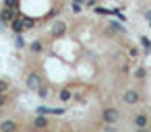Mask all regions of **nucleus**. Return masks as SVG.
<instances>
[{
  "mask_svg": "<svg viewBox=\"0 0 151 132\" xmlns=\"http://www.w3.org/2000/svg\"><path fill=\"white\" fill-rule=\"evenodd\" d=\"M118 118H120V111L114 109V107H108V109L104 111V122H106V124H116Z\"/></svg>",
  "mask_w": 151,
  "mask_h": 132,
  "instance_id": "obj_1",
  "label": "nucleus"
},
{
  "mask_svg": "<svg viewBox=\"0 0 151 132\" xmlns=\"http://www.w3.org/2000/svg\"><path fill=\"white\" fill-rule=\"evenodd\" d=\"M132 122H134L137 128H147V126H149V116H147V113H137V116L132 118Z\"/></svg>",
  "mask_w": 151,
  "mask_h": 132,
  "instance_id": "obj_2",
  "label": "nucleus"
},
{
  "mask_svg": "<svg viewBox=\"0 0 151 132\" xmlns=\"http://www.w3.org/2000/svg\"><path fill=\"white\" fill-rule=\"evenodd\" d=\"M50 33H52L54 37H60L62 33H66V23H62V21L54 23V25H52V29H50Z\"/></svg>",
  "mask_w": 151,
  "mask_h": 132,
  "instance_id": "obj_3",
  "label": "nucleus"
},
{
  "mask_svg": "<svg viewBox=\"0 0 151 132\" xmlns=\"http://www.w3.org/2000/svg\"><path fill=\"white\" fill-rule=\"evenodd\" d=\"M139 99H141V95H139L137 91H126V93H124V101H126L128 105H134V103H139Z\"/></svg>",
  "mask_w": 151,
  "mask_h": 132,
  "instance_id": "obj_4",
  "label": "nucleus"
},
{
  "mask_svg": "<svg viewBox=\"0 0 151 132\" xmlns=\"http://www.w3.org/2000/svg\"><path fill=\"white\" fill-rule=\"evenodd\" d=\"M0 132H17V124L11 122V120H4L0 124Z\"/></svg>",
  "mask_w": 151,
  "mask_h": 132,
  "instance_id": "obj_5",
  "label": "nucleus"
},
{
  "mask_svg": "<svg viewBox=\"0 0 151 132\" xmlns=\"http://www.w3.org/2000/svg\"><path fill=\"white\" fill-rule=\"evenodd\" d=\"M40 83H42V81H40L37 74H29V76H27V87H29V89H40Z\"/></svg>",
  "mask_w": 151,
  "mask_h": 132,
  "instance_id": "obj_6",
  "label": "nucleus"
},
{
  "mask_svg": "<svg viewBox=\"0 0 151 132\" xmlns=\"http://www.w3.org/2000/svg\"><path fill=\"white\" fill-rule=\"evenodd\" d=\"M11 23H13V31H15V33H21V31L25 29V27H23V17H17V19H13Z\"/></svg>",
  "mask_w": 151,
  "mask_h": 132,
  "instance_id": "obj_7",
  "label": "nucleus"
},
{
  "mask_svg": "<svg viewBox=\"0 0 151 132\" xmlns=\"http://www.w3.org/2000/svg\"><path fill=\"white\" fill-rule=\"evenodd\" d=\"M15 17H17V15L13 13V9H4L2 13H0V19H2V21H6V23H9V21H13Z\"/></svg>",
  "mask_w": 151,
  "mask_h": 132,
  "instance_id": "obj_8",
  "label": "nucleus"
},
{
  "mask_svg": "<svg viewBox=\"0 0 151 132\" xmlns=\"http://www.w3.org/2000/svg\"><path fill=\"white\" fill-rule=\"evenodd\" d=\"M33 126H35V128H46V126H48V118H46V116H37V118L33 120Z\"/></svg>",
  "mask_w": 151,
  "mask_h": 132,
  "instance_id": "obj_9",
  "label": "nucleus"
},
{
  "mask_svg": "<svg viewBox=\"0 0 151 132\" xmlns=\"http://www.w3.org/2000/svg\"><path fill=\"white\" fill-rule=\"evenodd\" d=\"M40 113H62V109H56V107H40Z\"/></svg>",
  "mask_w": 151,
  "mask_h": 132,
  "instance_id": "obj_10",
  "label": "nucleus"
},
{
  "mask_svg": "<svg viewBox=\"0 0 151 132\" xmlns=\"http://www.w3.org/2000/svg\"><path fill=\"white\" fill-rule=\"evenodd\" d=\"M33 25H35V21H31V19H25V17H23V27H25V29H31Z\"/></svg>",
  "mask_w": 151,
  "mask_h": 132,
  "instance_id": "obj_11",
  "label": "nucleus"
},
{
  "mask_svg": "<svg viewBox=\"0 0 151 132\" xmlns=\"http://www.w3.org/2000/svg\"><path fill=\"white\" fill-rule=\"evenodd\" d=\"M70 97H73V95H70V91H62V93H60V99H62V101H68Z\"/></svg>",
  "mask_w": 151,
  "mask_h": 132,
  "instance_id": "obj_12",
  "label": "nucleus"
},
{
  "mask_svg": "<svg viewBox=\"0 0 151 132\" xmlns=\"http://www.w3.org/2000/svg\"><path fill=\"white\" fill-rule=\"evenodd\" d=\"M31 50H33V52H42V44H40V41H33V44H31Z\"/></svg>",
  "mask_w": 151,
  "mask_h": 132,
  "instance_id": "obj_13",
  "label": "nucleus"
},
{
  "mask_svg": "<svg viewBox=\"0 0 151 132\" xmlns=\"http://www.w3.org/2000/svg\"><path fill=\"white\" fill-rule=\"evenodd\" d=\"M134 76H137V78H143V76H145V70H143V68H137V70H134Z\"/></svg>",
  "mask_w": 151,
  "mask_h": 132,
  "instance_id": "obj_14",
  "label": "nucleus"
},
{
  "mask_svg": "<svg viewBox=\"0 0 151 132\" xmlns=\"http://www.w3.org/2000/svg\"><path fill=\"white\" fill-rule=\"evenodd\" d=\"M4 4H6V9H13L17 4V0H4Z\"/></svg>",
  "mask_w": 151,
  "mask_h": 132,
  "instance_id": "obj_15",
  "label": "nucleus"
},
{
  "mask_svg": "<svg viewBox=\"0 0 151 132\" xmlns=\"http://www.w3.org/2000/svg\"><path fill=\"white\" fill-rule=\"evenodd\" d=\"M104 132H116V128H114V124H108V126L104 128Z\"/></svg>",
  "mask_w": 151,
  "mask_h": 132,
  "instance_id": "obj_16",
  "label": "nucleus"
},
{
  "mask_svg": "<svg viewBox=\"0 0 151 132\" xmlns=\"http://www.w3.org/2000/svg\"><path fill=\"white\" fill-rule=\"evenodd\" d=\"M6 89H9V85H6V83H2V81H0V91H6Z\"/></svg>",
  "mask_w": 151,
  "mask_h": 132,
  "instance_id": "obj_17",
  "label": "nucleus"
},
{
  "mask_svg": "<svg viewBox=\"0 0 151 132\" xmlns=\"http://www.w3.org/2000/svg\"><path fill=\"white\" fill-rule=\"evenodd\" d=\"M137 132H151L149 128H137Z\"/></svg>",
  "mask_w": 151,
  "mask_h": 132,
  "instance_id": "obj_18",
  "label": "nucleus"
},
{
  "mask_svg": "<svg viewBox=\"0 0 151 132\" xmlns=\"http://www.w3.org/2000/svg\"><path fill=\"white\" fill-rule=\"evenodd\" d=\"M2 103H4V99H2V97H0V105H2Z\"/></svg>",
  "mask_w": 151,
  "mask_h": 132,
  "instance_id": "obj_19",
  "label": "nucleus"
}]
</instances>
